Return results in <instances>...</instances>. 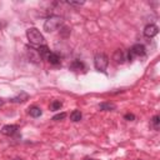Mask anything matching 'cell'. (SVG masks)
Returning a JSON list of instances; mask_svg holds the SVG:
<instances>
[{"label": "cell", "mask_w": 160, "mask_h": 160, "mask_svg": "<svg viewBox=\"0 0 160 160\" xmlns=\"http://www.w3.org/2000/svg\"><path fill=\"white\" fill-rule=\"evenodd\" d=\"M26 36H28V40L32 44V45H38V46H41V45H45V38L42 36V34L36 29V28H30L26 30Z\"/></svg>", "instance_id": "obj_1"}, {"label": "cell", "mask_w": 160, "mask_h": 160, "mask_svg": "<svg viewBox=\"0 0 160 160\" xmlns=\"http://www.w3.org/2000/svg\"><path fill=\"white\" fill-rule=\"evenodd\" d=\"M62 21H64V19L61 16H58V15L49 16L44 22V30L48 32L55 31L58 28H60L62 25Z\"/></svg>", "instance_id": "obj_2"}, {"label": "cell", "mask_w": 160, "mask_h": 160, "mask_svg": "<svg viewBox=\"0 0 160 160\" xmlns=\"http://www.w3.org/2000/svg\"><path fill=\"white\" fill-rule=\"evenodd\" d=\"M94 65H95V69L99 70V71H105V69L108 68L109 65V59L105 54L100 52V54H96L95 58H94Z\"/></svg>", "instance_id": "obj_3"}, {"label": "cell", "mask_w": 160, "mask_h": 160, "mask_svg": "<svg viewBox=\"0 0 160 160\" xmlns=\"http://www.w3.org/2000/svg\"><path fill=\"white\" fill-rule=\"evenodd\" d=\"M145 46L141 45V44H135L128 52V60L131 61L135 56H144L145 55Z\"/></svg>", "instance_id": "obj_4"}, {"label": "cell", "mask_w": 160, "mask_h": 160, "mask_svg": "<svg viewBox=\"0 0 160 160\" xmlns=\"http://www.w3.org/2000/svg\"><path fill=\"white\" fill-rule=\"evenodd\" d=\"M158 32H159V29H158V26L156 25H154V24H149V25H146L145 26V29H144V35L146 36V38H154L155 35H158Z\"/></svg>", "instance_id": "obj_5"}, {"label": "cell", "mask_w": 160, "mask_h": 160, "mask_svg": "<svg viewBox=\"0 0 160 160\" xmlns=\"http://www.w3.org/2000/svg\"><path fill=\"white\" fill-rule=\"evenodd\" d=\"M18 130H19V128H18L16 125H5V126H2L1 132H2L4 135L12 136V135H15V134L18 132Z\"/></svg>", "instance_id": "obj_6"}, {"label": "cell", "mask_w": 160, "mask_h": 160, "mask_svg": "<svg viewBox=\"0 0 160 160\" xmlns=\"http://www.w3.org/2000/svg\"><path fill=\"white\" fill-rule=\"evenodd\" d=\"M26 49H28V56H29L30 61H32V62H39L41 58H40V55H39L38 50H36V49H32V48H26Z\"/></svg>", "instance_id": "obj_7"}, {"label": "cell", "mask_w": 160, "mask_h": 160, "mask_svg": "<svg viewBox=\"0 0 160 160\" xmlns=\"http://www.w3.org/2000/svg\"><path fill=\"white\" fill-rule=\"evenodd\" d=\"M112 59L115 60V62L116 64H122L124 61H125V54H124V51L122 50H116L115 52H114V56H112Z\"/></svg>", "instance_id": "obj_8"}, {"label": "cell", "mask_w": 160, "mask_h": 160, "mask_svg": "<svg viewBox=\"0 0 160 160\" xmlns=\"http://www.w3.org/2000/svg\"><path fill=\"white\" fill-rule=\"evenodd\" d=\"M28 99H29V94H26V92L21 91L18 96H15V98L10 99V101H11V102H16V104H19V102H24V101H26Z\"/></svg>", "instance_id": "obj_9"}, {"label": "cell", "mask_w": 160, "mask_h": 160, "mask_svg": "<svg viewBox=\"0 0 160 160\" xmlns=\"http://www.w3.org/2000/svg\"><path fill=\"white\" fill-rule=\"evenodd\" d=\"M48 61L50 62V64H52V65H58V64H60V56L56 54V52H50L49 55H48Z\"/></svg>", "instance_id": "obj_10"}, {"label": "cell", "mask_w": 160, "mask_h": 160, "mask_svg": "<svg viewBox=\"0 0 160 160\" xmlns=\"http://www.w3.org/2000/svg\"><path fill=\"white\" fill-rule=\"evenodd\" d=\"M36 50H38V52H39L40 58H45V59H46V58H48V55L51 52L46 45H41V46H39Z\"/></svg>", "instance_id": "obj_11"}, {"label": "cell", "mask_w": 160, "mask_h": 160, "mask_svg": "<svg viewBox=\"0 0 160 160\" xmlns=\"http://www.w3.org/2000/svg\"><path fill=\"white\" fill-rule=\"evenodd\" d=\"M84 68H85V66H84L82 61H80V60H74V61L70 64V69L74 70V71H80V70H82Z\"/></svg>", "instance_id": "obj_12"}, {"label": "cell", "mask_w": 160, "mask_h": 160, "mask_svg": "<svg viewBox=\"0 0 160 160\" xmlns=\"http://www.w3.org/2000/svg\"><path fill=\"white\" fill-rule=\"evenodd\" d=\"M99 108H100V110H104V111H111V110L116 109L115 104H112V102H101Z\"/></svg>", "instance_id": "obj_13"}, {"label": "cell", "mask_w": 160, "mask_h": 160, "mask_svg": "<svg viewBox=\"0 0 160 160\" xmlns=\"http://www.w3.org/2000/svg\"><path fill=\"white\" fill-rule=\"evenodd\" d=\"M41 114H42V111H41V109L38 108V106H31V108L29 109V115L32 116V118H39Z\"/></svg>", "instance_id": "obj_14"}, {"label": "cell", "mask_w": 160, "mask_h": 160, "mask_svg": "<svg viewBox=\"0 0 160 160\" xmlns=\"http://www.w3.org/2000/svg\"><path fill=\"white\" fill-rule=\"evenodd\" d=\"M81 111L80 110H74L71 114H70V120L71 121H74V122H76V121H80L81 120Z\"/></svg>", "instance_id": "obj_15"}, {"label": "cell", "mask_w": 160, "mask_h": 160, "mask_svg": "<svg viewBox=\"0 0 160 160\" xmlns=\"http://www.w3.org/2000/svg\"><path fill=\"white\" fill-rule=\"evenodd\" d=\"M61 106H62V104H61V101H59V100H54V101L50 104V108H51V110H54V111L60 110Z\"/></svg>", "instance_id": "obj_16"}, {"label": "cell", "mask_w": 160, "mask_h": 160, "mask_svg": "<svg viewBox=\"0 0 160 160\" xmlns=\"http://www.w3.org/2000/svg\"><path fill=\"white\" fill-rule=\"evenodd\" d=\"M159 122H160V118H159V115H155V116L152 118V120H151L152 128H154L155 130H158V129H159Z\"/></svg>", "instance_id": "obj_17"}, {"label": "cell", "mask_w": 160, "mask_h": 160, "mask_svg": "<svg viewBox=\"0 0 160 160\" xmlns=\"http://www.w3.org/2000/svg\"><path fill=\"white\" fill-rule=\"evenodd\" d=\"M65 116H66V114H65V112H61V114H58V115H55V116L52 118V120H55V121H59V120H62Z\"/></svg>", "instance_id": "obj_18"}, {"label": "cell", "mask_w": 160, "mask_h": 160, "mask_svg": "<svg viewBox=\"0 0 160 160\" xmlns=\"http://www.w3.org/2000/svg\"><path fill=\"white\" fill-rule=\"evenodd\" d=\"M66 4L72 5V6H80V5H82V4H84V1H68Z\"/></svg>", "instance_id": "obj_19"}, {"label": "cell", "mask_w": 160, "mask_h": 160, "mask_svg": "<svg viewBox=\"0 0 160 160\" xmlns=\"http://www.w3.org/2000/svg\"><path fill=\"white\" fill-rule=\"evenodd\" d=\"M124 118H125V119H126V120H129V121H132V120H134V119H135V116H134V115H132V114H126V115H125V116H124Z\"/></svg>", "instance_id": "obj_20"}, {"label": "cell", "mask_w": 160, "mask_h": 160, "mask_svg": "<svg viewBox=\"0 0 160 160\" xmlns=\"http://www.w3.org/2000/svg\"><path fill=\"white\" fill-rule=\"evenodd\" d=\"M4 102H5V101H4V100L0 98V106H2V105H4Z\"/></svg>", "instance_id": "obj_21"}, {"label": "cell", "mask_w": 160, "mask_h": 160, "mask_svg": "<svg viewBox=\"0 0 160 160\" xmlns=\"http://www.w3.org/2000/svg\"><path fill=\"white\" fill-rule=\"evenodd\" d=\"M12 160H22V159H19V158H16V159H12Z\"/></svg>", "instance_id": "obj_22"}, {"label": "cell", "mask_w": 160, "mask_h": 160, "mask_svg": "<svg viewBox=\"0 0 160 160\" xmlns=\"http://www.w3.org/2000/svg\"><path fill=\"white\" fill-rule=\"evenodd\" d=\"M86 160H94V159H86Z\"/></svg>", "instance_id": "obj_23"}]
</instances>
